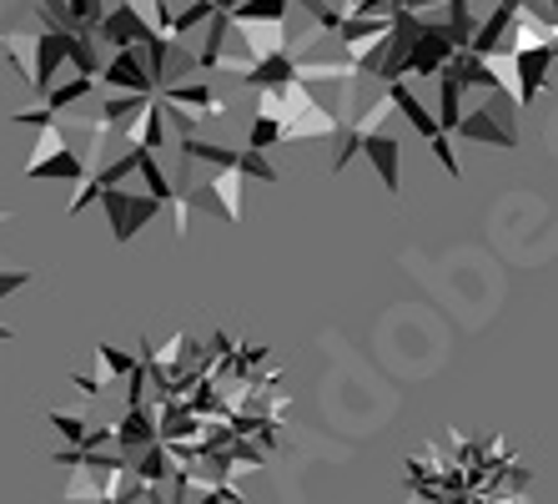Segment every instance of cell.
Returning a JSON list of instances; mask_svg holds the SVG:
<instances>
[{
    "label": "cell",
    "mask_w": 558,
    "mask_h": 504,
    "mask_svg": "<svg viewBox=\"0 0 558 504\" xmlns=\"http://www.w3.org/2000/svg\"><path fill=\"white\" fill-rule=\"evenodd\" d=\"M453 56L458 51H453V40H448V31H442V21H428V26L417 31L413 46H408V71L413 76H442Z\"/></svg>",
    "instance_id": "cell-7"
},
{
    "label": "cell",
    "mask_w": 558,
    "mask_h": 504,
    "mask_svg": "<svg viewBox=\"0 0 558 504\" xmlns=\"http://www.w3.org/2000/svg\"><path fill=\"white\" fill-rule=\"evenodd\" d=\"M146 101H151V96H126V92H111V96H106V107L96 111V127H101V132H121V136H131V127L142 121Z\"/></svg>",
    "instance_id": "cell-13"
},
{
    "label": "cell",
    "mask_w": 558,
    "mask_h": 504,
    "mask_svg": "<svg viewBox=\"0 0 558 504\" xmlns=\"http://www.w3.org/2000/svg\"><path fill=\"white\" fill-rule=\"evenodd\" d=\"M236 172H242V182H247V177L252 182H277V177H282L272 161H267V152H236Z\"/></svg>",
    "instance_id": "cell-22"
},
{
    "label": "cell",
    "mask_w": 558,
    "mask_h": 504,
    "mask_svg": "<svg viewBox=\"0 0 558 504\" xmlns=\"http://www.w3.org/2000/svg\"><path fill=\"white\" fill-rule=\"evenodd\" d=\"M458 136L478 146H498V152H513L519 146V132H513V111H463L458 121Z\"/></svg>",
    "instance_id": "cell-9"
},
{
    "label": "cell",
    "mask_w": 558,
    "mask_h": 504,
    "mask_svg": "<svg viewBox=\"0 0 558 504\" xmlns=\"http://www.w3.org/2000/svg\"><path fill=\"white\" fill-rule=\"evenodd\" d=\"M65 11H71L81 36H96V26H101V15H106V0H65Z\"/></svg>",
    "instance_id": "cell-21"
},
{
    "label": "cell",
    "mask_w": 558,
    "mask_h": 504,
    "mask_svg": "<svg viewBox=\"0 0 558 504\" xmlns=\"http://www.w3.org/2000/svg\"><path fill=\"white\" fill-rule=\"evenodd\" d=\"M71 31H36V56H31V86L40 96L56 86V71L71 61Z\"/></svg>",
    "instance_id": "cell-10"
},
{
    "label": "cell",
    "mask_w": 558,
    "mask_h": 504,
    "mask_svg": "<svg viewBox=\"0 0 558 504\" xmlns=\"http://www.w3.org/2000/svg\"><path fill=\"white\" fill-rule=\"evenodd\" d=\"M292 0H236L232 26H287Z\"/></svg>",
    "instance_id": "cell-16"
},
{
    "label": "cell",
    "mask_w": 558,
    "mask_h": 504,
    "mask_svg": "<svg viewBox=\"0 0 558 504\" xmlns=\"http://www.w3.org/2000/svg\"><path fill=\"white\" fill-rule=\"evenodd\" d=\"M96 40H106L111 51H126V46H146V40H156V26L136 11V0H117V5H106L101 26H96Z\"/></svg>",
    "instance_id": "cell-5"
},
{
    "label": "cell",
    "mask_w": 558,
    "mask_h": 504,
    "mask_svg": "<svg viewBox=\"0 0 558 504\" xmlns=\"http://www.w3.org/2000/svg\"><path fill=\"white\" fill-rule=\"evenodd\" d=\"M508 71H513V101L529 107L533 96L544 92L548 71H554V46H529V51H513L508 56Z\"/></svg>",
    "instance_id": "cell-8"
},
{
    "label": "cell",
    "mask_w": 558,
    "mask_h": 504,
    "mask_svg": "<svg viewBox=\"0 0 558 504\" xmlns=\"http://www.w3.org/2000/svg\"><path fill=\"white\" fill-rule=\"evenodd\" d=\"M96 81H101V86H111V92H126V96H156V81H151V71H146L142 46L117 51L101 67V76H96Z\"/></svg>",
    "instance_id": "cell-6"
},
{
    "label": "cell",
    "mask_w": 558,
    "mask_h": 504,
    "mask_svg": "<svg viewBox=\"0 0 558 504\" xmlns=\"http://www.w3.org/2000/svg\"><path fill=\"white\" fill-rule=\"evenodd\" d=\"M36 15L46 21V31H71V36H81L71 11H65V0H36Z\"/></svg>",
    "instance_id": "cell-23"
},
{
    "label": "cell",
    "mask_w": 558,
    "mask_h": 504,
    "mask_svg": "<svg viewBox=\"0 0 558 504\" xmlns=\"http://www.w3.org/2000/svg\"><path fill=\"white\" fill-rule=\"evenodd\" d=\"M211 5H217L221 15H232V11H236V0H211Z\"/></svg>",
    "instance_id": "cell-28"
},
{
    "label": "cell",
    "mask_w": 558,
    "mask_h": 504,
    "mask_svg": "<svg viewBox=\"0 0 558 504\" xmlns=\"http://www.w3.org/2000/svg\"><path fill=\"white\" fill-rule=\"evenodd\" d=\"M96 92V81L92 76H71V81H56L51 92H46V111L51 117H61V111H71V107H81L86 96Z\"/></svg>",
    "instance_id": "cell-18"
},
{
    "label": "cell",
    "mask_w": 558,
    "mask_h": 504,
    "mask_svg": "<svg viewBox=\"0 0 558 504\" xmlns=\"http://www.w3.org/2000/svg\"><path fill=\"white\" fill-rule=\"evenodd\" d=\"M554 67H558V40H554Z\"/></svg>",
    "instance_id": "cell-30"
},
{
    "label": "cell",
    "mask_w": 558,
    "mask_h": 504,
    "mask_svg": "<svg viewBox=\"0 0 558 504\" xmlns=\"http://www.w3.org/2000/svg\"><path fill=\"white\" fill-rule=\"evenodd\" d=\"M26 177L31 182H76L81 187L92 177V167L81 161V152H71L61 121H56V127H40V142H36V157L26 161Z\"/></svg>",
    "instance_id": "cell-3"
},
{
    "label": "cell",
    "mask_w": 558,
    "mask_h": 504,
    "mask_svg": "<svg viewBox=\"0 0 558 504\" xmlns=\"http://www.w3.org/2000/svg\"><path fill=\"white\" fill-rule=\"evenodd\" d=\"M167 107H192L196 117H227V101L211 92L207 81H186V86H167V92H156Z\"/></svg>",
    "instance_id": "cell-14"
},
{
    "label": "cell",
    "mask_w": 558,
    "mask_h": 504,
    "mask_svg": "<svg viewBox=\"0 0 558 504\" xmlns=\"http://www.w3.org/2000/svg\"><path fill=\"white\" fill-rule=\"evenodd\" d=\"M167 121L177 127V136H182V142L202 132V117H192V111H182V107H167Z\"/></svg>",
    "instance_id": "cell-25"
},
{
    "label": "cell",
    "mask_w": 558,
    "mask_h": 504,
    "mask_svg": "<svg viewBox=\"0 0 558 504\" xmlns=\"http://www.w3.org/2000/svg\"><path fill=\"white\" fill-rule=\"evenodd\" d=\"M433 121H438V132H458V121H463V86H458L453 76H438V111H433Z\"/></svg>",
    "instance_id": "cell-17"
},
{
    "label": "cell",
    "mask_w": 558,
    "mask_h": 504,
    "mask_svg": "<svg viewBox=\"0 0 558 504\" xmlns=\"http://www.w3.org/2000/svg\"><path fill=\"white\" fill-rule=\"evenodd\" d=\"M101 207H106V223H111V238L117 242H131L156 217V202L146 192H126V187L101 192Z\"/></svg>",
    "instance_id": "cell-4"
},
{
    "label": "cell",
    "mask_w": 558,
    "mask_h": 504,
    "mask_svg": "<svg viewBox=\"0 0 558 504\" xmlns=\"http://www.w3.org/2000/svg\"><path fill=\"white\" fill-rule=\"evenodd\" d=\"M408 504H529L533 469L498 434L448 429L403 465Z\"/></svg>",
    "instance_id": "cell-1"
},
{
    "label": "cell",
    "mask_w": 558,
    "mask_h": 504,
    "mask_svg": "<svg viewBox=\"0 0 558 504\" xmlns=\"http://www.w3.org/2000/svg\"><path fill=\"white\" fill-rule=\"evenodd\" d=\"M513 15H519V0H498L494 15H483L473 40H468V51L483 56V61H494V56H508V31H513Z\"/></svg>",
    "instance_id": "cell-11"
},
{
    "label": "cell",
    "mask_w": 558,
    "mask_h": 504,
    "mask_svg": "<svg viewBox=\"0 0 558 504\" xmlns=\"http://www.w3.org/2000/svg\"><path fill=\"white\" fill-rule=\"evenodd\" d=\"M211 15H217L211 0H186L182 11H177V21H171V40H182V36H192V31L211 26Z\"/></svg>",
    "instance_id": "cell-20"
},
{
    "label": "cell",
    "mask_w": 558,
    "mask_h": 504,
    "mask_svg": "<svg viewBox=\"0 0 558 504\" xmlns=\"http://www.w3.org/2000/svg\"><path fill=\"white\" fill-rule=\"evenodd\" d=\"M548 15H554V31H558V0H554V11H548Z\"/></svg>",
    "instance_id": "cell-29"
},
{
    "label": "cell",
    "mask_w": 558,
    "mask_h": 504,
    "mask_svg": "<svg viewBox=\"0 0 558 504\" xmlns=\"http://www.w3.org/2000/svg\"><path fill=\"white\" fill-rule=\"evenodd\" d=\"M126 146H142V152H151V157L167 146V101H161V96H151V101H146V111H142V121L131 127Z\"/></svg>",
    "instance_id": "cell-15"
},
{
    "label": "cell",
    "mask_w": 558,
    "mask_h": 504,
    "mask_svg": "<svg viewBox=\"0 0 558 504\" xmlns=\"http://www.w3.org/2000/svg\"><path fill=\"white\" fill-rule=\"evenodd\" d=\"M282 142V127L272 117H252V132H247V152H267V146Z\"/></svg>",
    "instance_id": "cell-24"
},
{
    "label": "cell",
    "mask_w": 558,
    "mask_h": 504,
    "mask_svg": "<svg viewBox=\"0 0 558 504\" xmlns=\"http://www.w3.org/2000/svg\"><path fill=\"white\" fill-rule=\"evenodd\" d=\"M352 157H367L388 192H403V146H398V136H388V132H357V127H352V132L342 136V152H338V161H332V172H342Z\"/></svg>",
    "instance_id": "cell-2"
},
{
    "label": "cell",
    "mask_w": 558,
    "mask_h": 504,
    "mask_svg": "<svg viewBox=\"0 0 558 504\" xmlns=\"http://www.w3.org/2000/svg\"><path fill=\"white\" fill-rule=\"evenodd\" d=\"M26 283H31V273H21V267H15V273H0V298L15 288H26Z\"/></svg>",
    "instance_id": "cell-27"
},
{
    "label": "cell",
    "mask_w": 558,
    "mask_h": 504,
    "mask_svg": "<svg viewBox=\"0 0 558 504\" xmlns=\"http://www.w3.org/2000/svg\"><path fill=\"white\" fill-rule=\"evenodd\" d=\"M442 31H448V40H453V51H468V40H473V31H478L473 11H468V0H448V5H442Z\"/></svg>",
    "instance_id": "cell-19"
},
{
    "label": "cell",
    "mask_w": 558,
    "mask_h": 504,
    "mask_svg": "<svg viewBox=\"0 0 558 504\" xmlns=\"http://www.w3.org/2000/svg\"><path fill=\"white\" fill-rule=\"evenodd\" d=\"M428 146H433V157L448 167V177H463V167H458V157H453V146H448V136H433Z\"/></svg>",
    "instance_id": "cell-26"
},
{
    "label": "cell",
    "mask_w": 558,
    "mask_h": 504,
    "mask_svg": "<svg viewBox=\"0 0 558 504\" xmlns=\"http://www.w3.org/2000/svg\"><path fill=\"white\" fill-rule=\"evenodd\" d=\"M242 81L257 86V92H267V86H292V81H302V61H298V51H272V56H262Z\"/></svg>",
    "instance_id": "cell-12"
}]
</instances>
